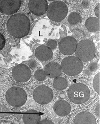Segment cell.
<instances>
[{
  "instance_id": "cell-22",
  "label": "cell",
  "mask_w": 100,
  "mask_h": 124,
  "mask_svg": "<svg viewBox=\"0 0 100 124\" xmlns=\"http://www.w3.org/2000/svg\"><path fill=\"white\" fill-rule=\"evenodd\" d=\"M9 109L7 108L5 106L0 105V116H8V112Z\"/></svg>"
},
{
  "instance_id": "cell-20",
  "label": "cell",
  "mask_w": 100,
  "mask_h": 124,
  "mask_svg": "<svg viewBox=\"0 0 100 124\" xmlns=\"http://www.w3.org/2000/svg\"><path fill=\"white\" fill-rule=\"evenodd\" d=\"M100 73L95 75L93 80V87L94 89L97 93L100 95Z\"/></svg>"
},
{
  "instance_id": "cell-14",
  "label": "cell",
  "mask_w": 100,
  "mask_h": 124,
  "mask_svg": "<svg viewBox=\"0 0 100 124\" xmlns=\"http://www.w3.org/2000/svg\"><path fill=\"white\" fill-rule=\"evenodd\" d=\"M44 71L46 76L50 78H56L61 75L62 70L61 66L59 64L51 62L45 66Z\"/></svg>"
},
{
  "instance_id": "cell-9",
  "label": "cell",
  "mask_w": 100,
  "mask_h": 124,
  "mask_svg": "<svg viewBox=\"0 0 100 124\" xmlns=\"http://www.w3.org/2000/svg\"><path fill=\"white\" fill-rule=\"evenodd\" d=\"M77 41L74 38L67 36L63 38L59 43V50L62 54L70 55L75 52Z\"/></svg>"
},
{
  "instance_id": "cell-8",
  "label": "cell",
  "mask_w": 100,
  "mask_h": 124,
  "mask_svg": "<svg viewBox=\"0 0 100 124\" xmlns=\"http://www.w3.org/2000/svg\"><path fill=\"white\" fill-rule=\"evenodd\" d=\"M12 75L17 82H25L31 78V70L26 65L21 64L14 68L12 71Z\"/></svg>"
},
{
  "instance_id": "cell-19",
  "label": "cell",
  "mask_w": 100,
  "mask_h": 124,
  "mask_svg": "<svg viewBox=\"0 0 100 124\" xmlns=\"http://www.w3.org/2000/svg\"><path fill=\"white\" fill-rule=\"evenodd\" d=\"M82 18L79 14L76 12H72L70 14L68 17V21L71 25H77L80 23Z\"/></svg>"
},
{
  "instance_id": "cell-7",
  "label": "cell",
  "mask_w": 100,
  "mask_h": 124,
  "mask_svg": "<svg viewBox=\"0 0 100 124\" xmlns=\"http://www.w3.org/2000/svg\"><path fill=\"white\" fill-rule=\"evenodd\" d=\"M33 98L36 103L41 105L48 104L53 100V93L50 88L45 85L37 87L33 92Z\"/></svg>"
},
{
  "instance_id": "cell-13",
  "label": "cell",
  "mask_w": 100,
  "mask_h": 124,
  "mask_svg": "<svg viewBox=\"0 0 100 124\" xmlns=\"http://www.w3.org/2000/svg\"><path fill=\"white\" fill-rule=\"evenodd\" d=\"M74 124H96L95 116L88 111H82L76 116Z\"/></svg>"
},
{
  "instance_id": "cell-21",
  "label": "cell",
  "mask_w": 100,
  "mask_h": 124,
  "mask_svg": "<svg viewBox=\"0 0 100 124\" xmlns=\"http://www.w3.org/2000/svg\"><path fill=\"white\" fill-rule=\"evenodd\" d=\"M34 77L38 81H43L46 79V75L44 70H38L35 72Z\"/></svg>"
},
{
  "instance_id": "cell-16",
  "label": "cell",
  "mask_w": 100,
  "mask_h": 124,
  "mask_svg": "<svg viewBox=\"0 0 100 124\" xmlns=\"http://www.w3.org/2000/svg\"><path fill=\"white\" fill-rule=\"evenodd\" d=\"M23 122L25 124H38L41 121V116L35 110H29L23 116Z\"/></svg>"
},
{
  "instance_id": "cell-18",
  "label": "cell",
  "mask_w": 100,
  "mask_h": 124,
  "mask_svg": "<svg viewBox=\"0 0 100 124\" xmlns=\"http://www.w3.org/2000/svg\"><path fill=\"white\" fill-rule=\"evenodd\" d=\"M68 82L66 78L58 77L54 78L53 81V86L57 90H62L68 86Z\"/></svg>"
},
{
  "instance_id": "cell-26",
  "label": "cell",
  "mask_w": 100,
  "mask_h": 124,
  "mask_svg": "<svg viewBox=\"0 0 100 124\" xmlns=\"http://www.w3.org/2000/svg\"><path fill=\"white\" fill-rule=\"evenodd\" d=\"M38 124H54V123L48 119H44L42 121H40Z\"/></svg>"
},
{
  "instance_id": "cell-12",
  "label": "cell",
  "mask_w": 100,
  "mask_h": 124,
  "mask_svg": "<svg viewBox=\"0 0 100 124\" xmlns=\"http://www.w3.org/2000/svg\"><path fill=\"white\" fill-rule=\"evenodd\" d=\"M53 110L55 113L61 116L69 115L71 111V105L67 101L60 100L54 103Z\"/></svg>"
},
{
  "instance_id": "cell-24",
  "label": "cell",
  "mask_w": 100,
  "mask_h": 124,
  "mask_svg": "<svg viewBox=\"0 0 100 124\" xmlns=\"http://www.w3.org/2000/svg\"><path fill=\"white\" fill-rule=\"evenodd\" d=\"M5 39L3 35L0 33V50H1L5 46Z\"/></svg>"
},
{
  "instance_id": "cell-5",
  "label": "cell",
  "mask_w": 100,
  "mask_h": 124,
  "mask_svg": "<svg viewBox=\"0 0 100 124\" xmlns=\"http://www.w3.org/2000/svg\"><path fill=\"white\" fill-rule=\"evenodd\" d=\"M61 67L65 74L70 76H75L82 71L83 63L77 57L71 56L62 60Z\"/></svg>"
},
{
  "instance_id": "cell-11",
  "label": "cell",
  "mask_w": 100,
  "mask_h": 124,
  "mask_svg": "<svg viewBox=\"0 0 100 124\" xmlns=\"http://www.w3.org/2000/svg\"><path fill=\"white\" fill-rule=\"evenodd\" d=\"M28 7L33 14L37 16L43 15L47 10L48 4L46 0H31L29 1Z\"/></svg>"
},
{
  "instance_id": "cell-15",
  "label": "cell",
  "mask_w": 100,
  "mask_h": 124,
  "mask_svg": "<svg viewBox=\"0 0 100 124\" xmlns=\"http://www.w3.org/2000/svg\"><path fill=\"white\" fill-rule=\"evenodd\" d=\"M35 55L39 61H49L53 57V51L47 46L41 45L39 46L36 49Z\"/></svg>"
},
{
  "instance_id": "cell-6",
  "label": "cell",
  "mask_w": 100,
  "mask_h": 124,
  "mask_svg": "<svg viewBox=\"0 0 100 124\" xmlns=\"http://www.w3.org/2000/svg\"><path fill=\"white\" fill-rule=\"evenodd\" d=\"M68 8L67 5L61 1H54L48 7L47 15L50 20L55 22H61L67 15Z\"/></svg>"
},
{
  "instance_id": "cell-25",
  "label": "cell",
  "mask_w": 100,
  "mask_h": 124,
  "mask_svg": "<svg viewBox=\"0 0 100 124\" xmlns=\"http://www.w3.org/2000/svg\"><path fill=\"white\" fill-rule=\"evenodd\" d=\"M100 3H99L97 6L95 7V15H96L98 18H99L100 19Z\"/></svg>"
},
{
  "instance_id": "cell-10",
  "label": "cell",
  "mask_w": 100,
  "mask_h": 124,
  "mask_svg": "<svg viewBox=\"0 0 100 124\" xmlns=\"http://www.w3.org/2000/svg\"><path fill=\"white\" fill-rule=\"evenodd\" d=\"M21 0H0V12L6 15H12L20 9Z\"/></svg>"
},
{
  "instance_id": "cell-23",
  "label": "cell",
  "mask_w": 100,
  "mask_h": 124,
  "mask_svg": "<svg viewBox=\"0 0 100 124\" xmlns=\"http://www.w3.org/2000/svg\"><path fill=\"white\" fill-rule=\"evenodd\" d=\"M47 46L51 50H54L56 49L57 46V42L53 40H49L48 41Z\"/></svg>"
},
{
  "instance_id": "cell-27",
  "label": "cell",
  "mask_w": 100,
  "mask_h": 124,
  "mask_svg": "<svg viewBox=\"0 0 100 124\" xmlns=\"http://www.w3.org/2000/svg\"><path fill=\"white\" fill-rule=\"evenodd\" d=\"M100 104H99L97 105V106L96 107L95 109V113L96 114L97 116H98L99 117H100Z\"/></svg>"
},
{
  "instance_id": "cell-4",
  "label": "cell",
  "mask_w": 100,
  "mask_h": 124,
  "mask_svg": "<svg viewBox=\"0 0 100 124\" xmlns=\"http://www.w3.org/2000/svg\"><path fill=\"white\" fill-rule=\"evenodd\" d=\"M6 99L11 106L20 107L26 102L27 95L23 88L20 87H12L7 92Z\"/></svg>"
},
{
  "instance_id": "cell-3",
  "label": "cell",
  "mask_w": 100,
  "mask_h": 124,
  "mask_svg": "<svg viewBox=\"0 0 100 124\" xmlns=\"http://www.w3.org/2000/svg\"><path fill=\"white\" fill-rule=\"evenodd\" d=\"M76 57L83 62H88L93 59L95 53V47L90 40L85 39L77 44L75 51Z\"/></svg>"
},
{
  "instance_id": "cell-17",
  "label": "cell",
  "mask_w": 100,
  "mask_h": 124,
  "mask_svg": "<svg viewBox=\"0 0 100 124\" xmlns=\"http://www.w3.org/2000/svg\"><path fill=\"white\" fill-rule=\"evenodd\" d=\"M86 28L89 31L95 32L100 31V19L95 17L88 18L85 22Z\"/></svg>"
},
{
  "instance_id": "cell-1",
  "label": "cell",
  "mask_w": 100,
  "mask_h": 124,
  "mask_svg": "<svg viewBox=\"0 0 100 124\" xmlns=\"http://www.w3.org/2000/svg\"><path fill=\"white\" fill-rule=\"evenodd\" d=\"M31 27L29 19L23 14H16L9 18L7 28L9 33L14 37L20 39L28 34Z\"/></svg>"
},
{
  "instance_id": "cell-2",
  "label": "cell",
  "mask_w": 100,
  "mask_h": 124,
  "mask_svg": "<svg viewBox=\"0 0 100 124\" xmlns=\"http://www.w3.org/2000/svg\"><path fill=\"white\" fill-rule=\"evenodd\" d=\"M68 96L72 103L82 104L87 102L89 99L90 90L85 84H74L71 85L68 90Z\"/></svg>"
}]
</instances>
